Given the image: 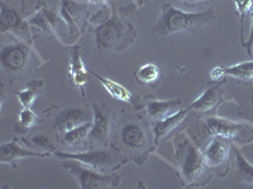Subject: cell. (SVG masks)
<instances>
[{
  "mask_svg": "<svg viewBox=\"0 0 253 189\" xmlns=\"http://www.w3.org/2000/svg\"><path fill=\"white\" fill-rule=\"evenodd\" d=\"M215 20L216 14L213 8L204 12H185L172 4L165 3L160 17L147 31L150 34L162 38L180 33H199Z\"/></svg>",
  "mask_w": 253,
  "mask_h": 189,
  "instance_id": "obj_1",
  "label": "cell"
},
{
  "mask_svg": "<svg viewBox=\"0 0 253 189\" xmlns=\"http://www.w3.org/2000/svg\"><path fill=\"white\" fill-rule=\"evenodd\" d=\"M95 47L99 52L119 53L135 43L138 32L130 22L123 19L113 6L105 20L92 27Z\"/></svg>",
  "mask_w": 253,
  "mask_h": 189,
  "instance_id": "obj_2",
  "label": "cell"
},
{
  "mask_svg": "<svg viewBox=\"0 0 253 189\" xmlns=\"http://www.w3.org/2000/svg\"><path fill=\"white\" fill-rule=\"evenodd\" d=\"M172 144L177 169L182 181L186 183L185 187H195L196 182L209 169L205 163L204 154L186 131L178 132L173 138Z\"/></svg>",
  "mask_w": 253,
  "mask_h": 189,
  "instance_id": "obj_3",
  "label": "cell"
},
{
  "mask_svg": "<svg viewBox=\"0 0 253 189\" xmlns=\"http://www.w3.org/2000/svg\"><path fill=\"white\" fill-rule=\"evenodd\" d=\"M203 126L210 136H220L234 145L247 146L253 143V124L248 121H236L209 115L203 119Z\"/></svg>",
  "mask_w": 253,
  "mask_h": 189,
  "instance_id": "obj_4",
  "label": "cell"
},
{
  "mask_svg": "<svg viewBox=\"0 0 253 189\" xmlns=\"http://www.w3.org/2000/svg\"><path fill=\"white\" fill-rule=\"evenodd\" d=\"M55 155L60 158L61 160L70 159V160H75L84 165L90 166L92 169L100 170V172L112 173L114 170L119 169L124 163L126 159L123 155L119 153V150H115L113 146L108 148H91L86 152H57L56 150Z\"/></svg>",
  "mask_w": 253,
  "mask_h": 189,
  "instance_id": "obj_5",
  "label": "cell"
},
{
  "mask_svg": "<svg viewBox=\"0 0 253 189\" xmlns=\"http://www.w3.org/2000/svg\"><path fill=\"white\" fill-rule=\"evenodd\" d=\"M62 161L61 166L75 178L79 188L81 189L118 188L121 184V175L117 173L100 172L70 159H65Z\"/></svg>",
  "mask_w": 253,
  "mask_h": 189,
  "instance_id": "obj_6",
  "label": "cell"
},
{
  "mask_svg": "<svg viewBox=\"0 0 253 189\" xmlns=\"http://www.w3.org/2000/svg\"><path fill=\"white\" fill-rule=\"evenodd\" d=\"M33 56L40 61L41 64L47 62V60H44L42 55L38 53L35 47L17 39L14 43L6 44L1 48L0 64L3 71H5L9 75H19L28 67Z\"/></svg>",
  "mask_w": 253,
  "mask_h": 189,
  "instance_id": "obj_7",
  "label": "cell"
},
{
  "mask_svg": "<svg viewBox=\"0 0 253 189\" xmlns=\"http://www.w3.org/2000/svg\"><path fill=\"white\" fill-rule=\"evenodd\" d=\"M58 12L66 24L69 39L78 43L79 38L91 20L90 3H81L78 0H58Z\"/></svg>",
  "mask_w": 253,
  "mask_h": 189,
  "instance_id": "obj_8",
  "label": "cell"
},
{
  "mask_svg": "<svg viewBox=\"0 0 253 189\" xmlns=\"http://www.w3.org/2000/svg\"><path fill=\"white\" fill-rule=\"evenodd\" d=\"M28 20L32 27L40 29L42 33L56 39L61 46H72V44L63 42L62 37H61V28L62 27L66 28V24H65V22L61 18L60 12L56 10L55 8H51V6L47 5L44 0H38L35 12L29 15Z\"/></svg>",
  "mask_w": 253,
  "mask_h": 189,
  "instance_id": "obj_9",
  "label": "cell"
},
{
  "mask_svg": "<svg viewBox=\"0 0 253 189\" xmlns=\"http://www.w3.org/2000/svg\"><path fill=\"white\" fill-rule=\"evenodd\" d=\"M0 32L35 47V38L32 35V26L28 18H24L23 13H19L5 3L0 5Z\"/></svg>",
  "mask_w": 253,
  "mask_h": 189,
  "instance_id": "obj_10",
  "label": "cell"
},
{
  "mask_svg": "<svg viewBox=\"0 0 253 189\" xmlns=\"http://www.w3.org/2000/svg\"><path fill=\"white\" fill-rule=\"evenodd\" d=\"M121 144L126 152L143 154L146 160L150 153L146 152L147 145L150 143V132L148 126L139 120H132L124 124L119 131Z\"/></svg>",
  "mask_w": 253,
  "mask_h": 189,
  "instance_id": "obj_11",
  "label": "cell"
},
{
  "mask_svg": "<svg viewBox=\"0 0 253 189\" xmlns=\"http://www.w3.org/2000/svg\"><path fill=\"white\" fill-rule=\"evenodd\" d=\"M114 112L105 111L96 102H92V125L89 134V145L91 148H108L110 145V134L113 129Z\"/></svg>",
  "mask_w": 253,
  "mask_h": 189,
  "instance_id": "obj_12",
  "label": "cell"
},
{
  "mask_svg": "<svg viewBox=\"0 0 253 189\" xmlns=\"http://www.w3.org/2000/svg\"><path fill=\"white\" fill-rule=\"evenodd\" d=\"M51 157L49 153L40 152V150H32L20 145L18 138L12 139L9 141H4L0 145V163L5 165L17 168L18 163L27 158H38V159H46Z\"/></svg>",
  "mask_w": 253,
  "mask_h": 189,
  "instance_id": "obj_13",
  "label": "cell"
},
{
  "mask_svg": "<svg viewBox=\"0 0 253 189\" xmlns=\"http://www.w3.org/2000/svg\"><path fill=\"white\" fill-rule=\"evenodd\" d=\"M230 149H232L230 141L220 136H211V140L203 152L208 168L218 170L225 166L227 169H229Z\"/></svg>",
  "mask_w": 253,
  "mask_h": 189,
  "instance_id": "obj_14",
  "label": "cell"
},
{
  "mask_svg": "<svg viewBox=\"0 0 253 189\" xmlns=\"http://www.w3.org/2000/svg\"><path fill=\"white\" fill-rule=\"evenodd\" d=\"M92 120L91 111L86 110L85 107H66L61 110L57 114L53 121L52 129L55 130L58 135L69 131L71 129H75L78 126Z\"/></svg>",
  "mask_w": 253,
  "mask_h": 189,
  "instance_id": "obj_15",
  "label": "cell"
},
{
  "mask_svg": "<svg viewBox=\"0 0 253 189\" xmlns=\"http://www.w3.org/2000/svg\"><path fill=\"white\" fill-rule=\"evenodd\" d=\"M89 75V69L85 66L83 56H81V46L79 43L72 44L70 47L69 78L74 87L81 92L84 100H85V86H86Z\"/></svg>",
  "mask_w": 253,
  "mask_h": 189,
  "instance_id": "obj_16",
  "label": "cell"
},
{
  "mask_svg": "<svg viewBox=\"0 0 253 189\" xmlns=\"http://www.w3.org/2000/svg\"><path fill=\"white\" fill-rule=\"evenodd\" d=\"M225 83V81H219V82H211L208 85L207 89L204 90L200 96L194 101L191 105H189L190 111L200 112V114L205 115L209 114L210 111L218 109L220 106V97H219V89Z\"/></svg>",
  "mask_w": 253,
  "mask_h": 189,
  "instance_id": "obj_17",
  "label": "cell"
},
{
  "mask_svg": "<svg viewBox=\"0 0 253 189\" xmlns=\"http://www.w3.org/2000/svg\"><path fill=\"white\" fill-rule=\"evenodd\" d=\"M189 112H190L189 107H186V109L178 110L177 112L172 114L171 116H169V118L162 119V120H158V121H153L152 150L157 149L160 143H161V141L166 138L167 135L170 134L171 131H173V130H175L176 127H177V126L185 120V118H186Z\"/></svg>",
  "mask_w": 253,
  "mask_h": 189,
  "instance_id": "obj_18",
  "label": "cell"
},
{
  "mask_svg": "<svg viewBox=\"0 0 253 189\" xmlns=\"http://www.w3.org/2000/svg\"><path fill=\"white\" fill-rule=\"evenodd\" d=\"M182 98H171V100H157V98H148L144 105H142L146 114L153 121L162 120L172 114L181 110Z\"/></svg>",
  "mask_w": 253,
  "mask_h": 189,
  "instance_id": "obj_19",
  "label": "cell"
},
{
  "mask_svg": "<svg viewBox=\"0 0 253 189\" xmlns=\"http://www.w3.org/2000/svg\"><path fill=\"white\" fill-rule=\"evenodd\" d=\"M89 73L90 76L96 78V80L100 82L101 86L104 87V90L117 101L130 103V105H135V102L139 101L138 97H137L132 91H129V90L126 89V86H123L122 83L117 82V81L112 80V78L109 77H105V76L99 75V73H96V72L92 71V69H89Z\"/></svg>",
  "mask_w": 253,
  "mask_h": 189,
  "instance_id": "obj_20",
  "label": "cell"
},
{
  "mask_svg": "<svg viewBox=\"0 0 253 189\" xmlns=\"http://www.w3.org/2000/svg\"><path fill=\"white\" fill-rule=\"evenodd\" d=\"M91 125L92 120L87 121V123L78 126L75 129H71L58 135V140L62 145L67 146V148H74V149L83 148L86 144H89V134L90 130H91Z\"/></svg>",
  "mask_w": 253,
  "mask_h": 189,
  "instance_id": "obj_21",
  "label": "cell"
},
{
  "mask_svg": "<svg viewBox=\"0 0 253 189\" xmlns=\"http://www.w3.org/2000/svg\"><path fill=\"white\" fill-rule=\"evenodd\" d=\"M44 89H46V81L43 78H36V80L29 81L24 89L15 91V96L18 97L20 106L32 107L44 91Z\"/></svg>",
  "mask_w": 253,
  "mask_h": 189,
  "instance_id": "obj_22",
  "label": "cell"
},
{
  "mask_svg": "<svg viewBox=\"0 0 253 189\" xmlns=\"http://www.w3.org/2000/svg\"><path fill=\"white\" fill-rule=\"evenodd\" d=\"M133 76H134V80L137 81V83L141 86L156 89L161 83V69L156 63L152 62L141 64L138 68L135 69Z\"/></svg>",
  "mask_w": 253,
  "mask_h": 189,
  "instance_id": "obj_23",
  "label": "cell"
},
{
  "mask_svg": "<svg viewBox=\"0 0 253 189\" xmlns=\"http://www.w3.org/2000/svg\"><path fill=\"white\" fill-rule=\"evenodd\" d=\"M234 158H236V181L253 187V164L247 160L241 150L233 146Z\"/></svg>",
  "mask_w": 253,
  "mask_h": 189,
  "instance_id": "obj_24",
  "label": "cell"
},
{
  "mask_svg": "<svg viewBox=\"0 0 253 189\" xmlns=\"http://www.w3.org/2000/svg\"><path fill=\"white\" fill-rule=\"evenodd\" d=\"M41 121L42 120L40 119V116L32 110V107H22L18 114L17 121H15L14 131L17 134L24 135L31 131L32 129H35Z\"/></svg>",
  "mask_w": 253,
  "mask_h": 189,
  "instance_id": "obj_25",
  "label": "cell"
},
{
  "mask_svg": "<svg viewBox=\"0 0 253 189\" xmlns=\"http://www.w3.org/2000/svg\"><path fill=\"white\" fill-rule=\"evenodd\" d=\"M224 69L227 77H232L239 82H251L253 80V61L225 66Z\"/></svg>",
  "mask_w": 253,
  "mask_h": 189,
  "instance_id": "obj_26",
  "label": "cell"
},
{
  "mask_svg": "<svg viewBox=\"0 0 253 189\" xmlns=\"http://www.w3.org/2000/svg\"><path fill=\"white\" fill-rule=\"evenodd\" d=\"M234 6H236V13L239 15V22H241V35L243 34V28H245V20L247 15L251 13V9L253 5V0H233Z\"/></svg>",
  "mask_w": 253,
  "mask_h": 189,
  "instance_id": "obj_27",
  "label": "cell"
},
{
  "mask_svg": "<svg viewBox=\"0 0 253 189\" xmlns=\"http://www.w3.org/2000/svg\"><path fill=\"white\" fill-rule=\"evenodd\" d=\"M31 143L33 145L37 146V149L40 152L49 153V154H55L56 148L53 145V143L51 141L48 135H36V136H32Z\"/></svg>",
  "mask_w": 253,
  "mask_h": 189,
  "instance_id": "obj_28",
  "label": "cell"
},
{
  "mask_svg": "<svg viewBox=\"0 0 253 189\" xmlns=\"http://www.w3.org/2000/svg\"><path fill=\"white\" fill-rule=\"evenodd\" d=\"M150 1H152V0H141V1L137 4V8L144 5V4L147 3H150ZM178 1H181L182 4H185V5L189 6V8H196V6H203L205 5V4L215 3L218 0H178Z\"/></svg>",
  "mask_w": 253,
  "mask_h": 189,
  "instance_id": "obj_29",
  "label": "cell"
},
{
  "mask_svg": "<svg viewBox=\"0 0 253 189\" xmlns=\"http://www.w3.org/2000/svg\"><path fill=\"white\" fill-rule=\"evenodd\" d=\"M210 78L214 82H219V81H225L227 75H225V69L223 66H216L215 68L211 69L210 72Z\"/></svg>",
  "mask_w": 253,
  "mask_h": 189,
  "instance_id": "obj_30",
  "label": "cell"
},
{
  "mask_svg": "<svg viewBox=\"0 0 253 189\" xmlns=\"http://www.w3.org/2000/svg\"><path fill=\"white\" fill-rule=\"evenodd\" d=\"M90 4H99V5H108L109 0H86Z\"/></svg>",
  "mask_w": 253,
  "mask_h": 189,
  "instance_id": "obj_31",
  "label": "cell"
},
{
  "mask_svg": "<svg viewBox=\"0 0 253 189\" xmlns=\"http://www.w3.org/2000/svg\"><path fill=\"white\" fill-rule=\"evenodd\" d=\"M26 10V0H22V5H20V13H24Z\"/></svg>",
  "mask_w": 253,
  "mask_h": 189,
  "instance_id": "obj_32",
  "label": "cell"
}]
</instances>
